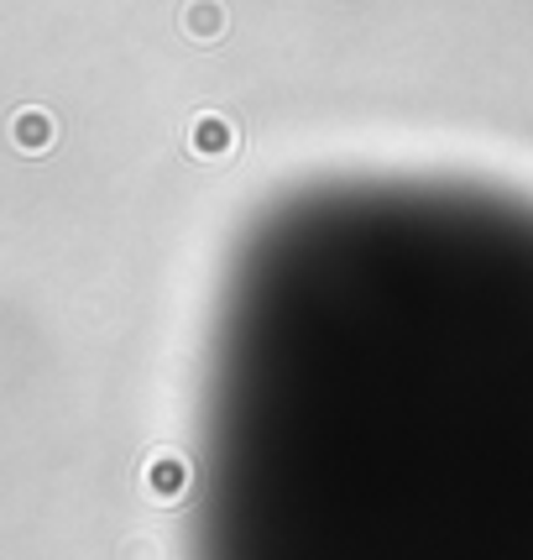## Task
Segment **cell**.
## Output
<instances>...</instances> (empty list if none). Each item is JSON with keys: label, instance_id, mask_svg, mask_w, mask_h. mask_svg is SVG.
<instances>
[{"label": "cell", "instance_id": "1", "mask_svg": "<svg viewBox=\"0 0 533 560\" xmlns=\"http://www.w3.org/2000/svg\"><path fill=\"white\" fill-rule=\"evenodd\" d=\"M204 560H533V205L319 184L220 336Z\"/></svg>", "mask_w": 533, "mask_h": 560}]
</instances>
